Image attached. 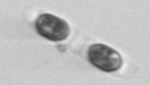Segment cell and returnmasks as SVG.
Returning a JSON list of instances; mask_svg holds the SVG:
<instances>
[{"label":"cell","instance_id":"cell-1","mask_svg":"<svg viewBox=\"0 0 150 85\" xmlns=\"http://www.w3.org/2000/svg\"><path fill=\"white\" fill-rule=\"evenodd\" d=\"M88 59L95 68L103 72L119 71L123 64V59L117 50L103 44H95L88 49Z\"/></svg>","mask_w":150,"mask_h":85},{"label":"cell","instance_id":"cell-2","mask_svg":"<svg viewBox=\"0 0 150 85\" xmlns=\"http://www.w3.org/2000/svg\"><path fill=\"white\" fill-rule=\"evenodd\" d=\"M35 27L41 36L52 42L65 40L70 34L69 24L52 14L40 15L35 20Z\"/></svg>","mask_w":150,"mask_h":85}]
</instances>
